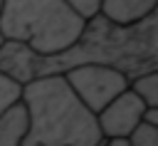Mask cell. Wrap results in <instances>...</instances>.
<instances>
[{
    "mask_svg": "<svg viewBox=\"0 0 158 146\" xmlns=\"http://www.w3.org/2000/svg\"><path fill=\"white\" fill-rule=\"evenodd\" d=\"M128 87L143 99L146 106H158V69L143 72L128 82Z\"/></svg>",
    "mask_w": 158,
    "mask_h": 146,
    "instance_id": "obj_9",
    "label": "cell"
},
{
    "mask_svg": "<svg viewBox=\"0 0 158 146\" xmlns=\"http://www.w3.org/2000/svg\"><path fill=\"white\" fill-rule=\"evenodd\" d=\"M79 17L64 0H2L0 32L5 40H17L37 54L67 49L81 32Z\"/></svg>",
    "mask_w": 158,
    "mask_h": 146,
    "instance_id": "obj_3",
    "label": "cell"
},
{
    "mask_svg": "<svg viewBox=\"0 0 158 146\" xmlns=\"http://www.w3.org/2000/svg\"><path fill=\"white\" fill-rule=\"evenodd\" d=\"M0 10H2V0H0Z\"/></svg>",
    "mask_w": 158,
    "mask_h": 146,
    "instance_id": "obj_15",
    "label": "cell"
},
{
    "mask_svg": "<svg viewBox=\"0 0 158 146\" xmlns=\"http://www.w3.org/2000/svg\"><path fill=\"white\" fill-rule=\"evenodd\" d=\"M62 74L67 84L74 89V94L81 99V104L94 114L104 109L116 94L128 89V82H131L123 72L106 64H77Z\"/></svg>",
    "mask_w": 158,
    "mask_h": 146,
    "instance_id": "obj_4",
    "label": "cell"
},
{
    "mask_svg": "<svg viewBox=\"0 0 158 146\" xmlns=\"http://www.w3.org/2000/svg\"><path fill=\"white\" fill-rule=\"evenodd\" d=\"M128 146H158V126L138 121L128 134Z\"/></svg>",
    "mask_w": 158,
    "mask_h": 146,
    "instance_id": "obj_10",
    "label": "cell"
},
{
    "mask_svg": "<svg viewBox=\"0 0 158 146\" xmlns=\"http://www.w3.org/2000/svg\"><path fill=\"white\" fill-rule=\"evenodd\" d=\"M79 17H84V20H89V17H94L96 12H99V5H101V0H64Z\"/></svg>",
    "mask_w": 158,
    "mask_h": 146,
    "instance_id": "obj_12",
    "label": "cell"
},
{
    "mask_svg": "<svg viewBox=\"0 0 158 146\" xmlns=\"http://www.w3.org/2000/svg\"><path fill=\"white\" fill-rule=\"evenodd\" d=\"M77 64H106L128 79L158 69V15L151 12L133 25H114L104 15L84 20L79 37L62 52L35 54V77L62 74Z\"/></svg>",
    "mask_w": 158,
    "mask_h": 146,
    "instance_id": "obj_1",
    "label": "cell"
},
{
    "mask_svg": "<svg viewBox=\"0 0 158 146\" xmlns=\"http://www.w3.org/2000/svg\"><path fill=\"white\" fill-rule=\"evenodd\" d=\"M35 49L17 40H2L0 45V74L17 82L20 87L35 79L32 64H35Z\"/></svg>",
    "mask_w": 158,
    "mask_h": 146,
    "instance_id": "obj_6",
    "label": "cell"
},
{
    "mask_svg": "<svg viewBox=\"0 0 158 146\" xmlns=\"http://www.w3.org/2000/svg\"><path fill=\"white\" fill-rule=\"evenodd\" d=\"M143 99L128 87L121 94H116L104 109L96 111V124L101 129V136H128L133 126L143 116Z\"/></svg>",
    "mask_w": 158,
    "mask_h": 146,
    "instance_id": "obj_5",
    "label": "cell"
},
{
    "mask_svg": "<svg viewBox=\"0 0 158 146\" xmlns=\"http://www.w3.org/2000/svg\"><path fill=\"white\" fill-rule=\"evenodd\" d=\"M30 126L20 146H99L101 129L64 74L35 77L20 89Z\"/></svg>",
    "mask_w": 158,
    "mask_h": 146,
    "instance_id": "obj_2",
    "label": "cell"
},
{
    "mask_svg": "<svg viewBox=\"0 0 158 146\" xmlns=\"http://www.w3.org/2000/svg\"><path fill=\"white\" fill-rule=\"evenodd\" d=\"M20 84L17 82H12V79H7L5 74H0V111L7 106V104H12V101H17L20 99Z\"/></svg>",
    "mask_w": 158,
    "mask_h": 146,
    "instance_id": "obj_11",
    "label": "cell"
},
{
    "mask_svg": "<svg viewBox=\"0 0 158 146\" xmlns=\"http://www.w3.org/2000/svg\"><path fill=\"white\" fill-rule=\"evenodd\" d=\"M158 0H101L99 15L114 25H133L146 15L156 12Z\"/></svg>",
    "mask_w": 158,
    "mask_h": 146,
    "instance_id": "obj_7",
    "label": "cell"
},
{
    "mask_svg": "<svg viewBox=\"0 0 158 146\" xmlns=\"http://www.w3.org/2000/svg\"><path fill=\"white\" fill-rule=\"evenodd\" d=\"M99 146H128V136H104Z\"/></svg>",
    "mask_w": 158,
    "mask_h": 146,
    "instance_id": "obj_13",
    "label": "cell"
},
{
    "mask_svg": "<svg viewBox=\"0 0 158 146\" xmlns=\"http://www.w3.org/2000/svg\"><path fill=\"white\" fill-rule=\"evenodd\" d=\"M2 40H5V37H2V32H0V45H2Z\"/></svg>",
    "mask_w": 158,
    "mask_h": 146,
    "instance_id": "obj_14",
    "label": "cell"
},
{
    "mask_svg": "<svg viewBox=\"0 0 158 146\" xmlns=\"http://www.w3.org/2000/svg\"><path fill=\"white\" fill-rule=\"evenodd\" d=\"M27 126H30V116L22 99L7 104L0 111V146H20L27 134Z\"/></svg>",
    "mask_w": 158,
    "mask_h": 146,
    "instance_id": "obj_8",
    "label": "cell"
}]
</instances>
